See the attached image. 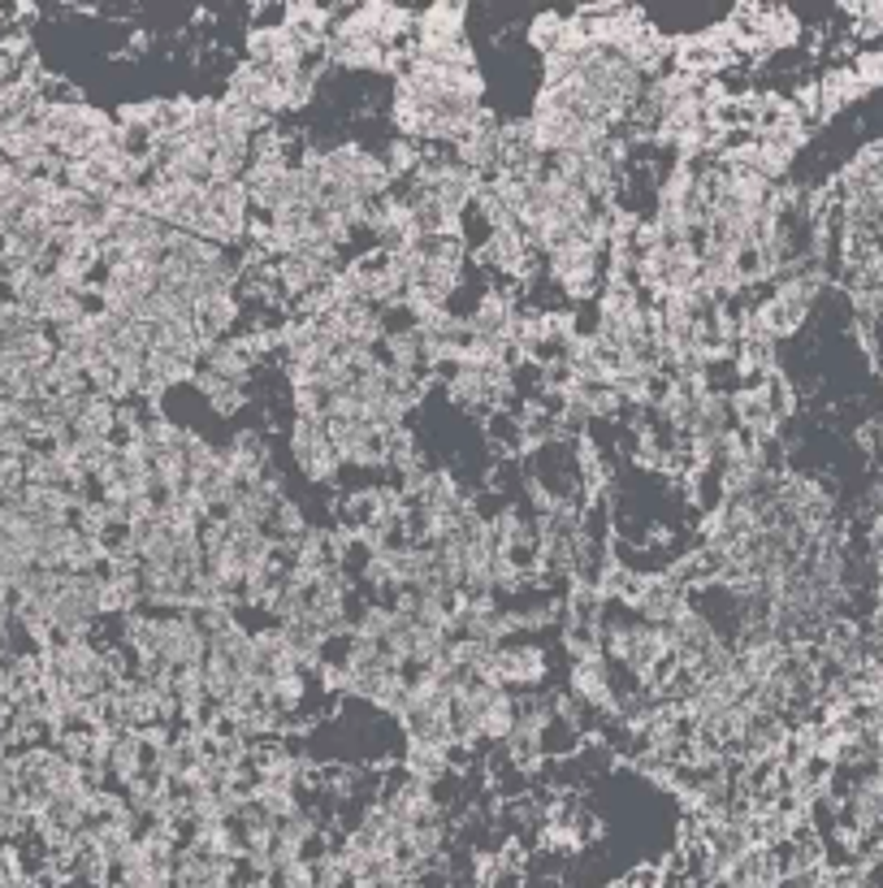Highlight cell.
I'll return each instance as SVG.
<instances>
[{
    "instance_id": "cell-1",
    "label": "cell",
    "mask_w": 883,
    "mask_h": 888,
    "mask_svg": "<svg viewBox=\"0 0 883 888\" xmlns=\"http://www.w3.org/2000/svg\"><path fill=\"white\" fill-rule=\"evenodd\" d=\"M286 451H290L295 468L304 473V482L329 490V485H338V477H343V460H338V451L329 443V425L317 421V416H295L290 421Z\"/></svg>"
},
{
    "instance_id": "cell-2",
    "label": "cell",
    "mask_w": 883,
    "mask_h": 888,
    "mask_svg": "<svg viewBox=\"0 0 883 888\" xmlns=\"http://www.w3.org/2000/svg\"><path fill=\"white\" fill-rule=\"evenodd\" d=\"M196 391H200L208 407L217 412V416H235L247 407L251 399V386H239V382H221V377H212V373H196V382H191Z\"/></svg>"
}]
</instances>
